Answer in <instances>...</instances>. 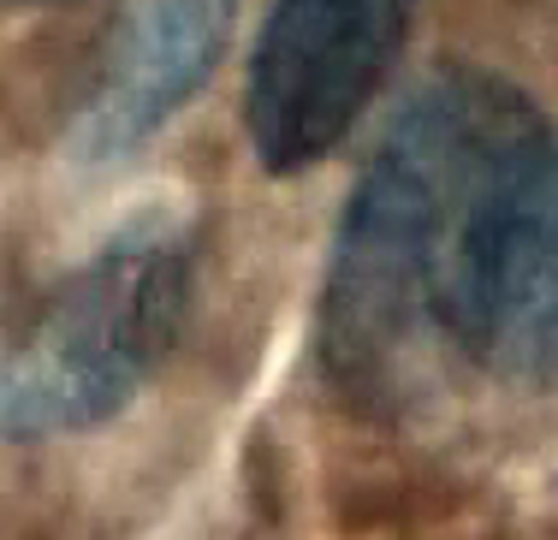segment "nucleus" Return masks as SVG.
Instances as JSON below:
<instances>
[{"label":"nucleus","instance_id":"obj_1","mask_svg":"<svg viewBox=\"0 0 558 540\" xmlns=\"http://www.w3.org/2000/svg\"><path fill=\"white\" fill-rule=\"evenodd\" d=\"M541 125L523 89L487 72H440L375 143L339 214L322 280V368L363 410H392L440 363L446 297L470 214L505 155Z\"/></svg>","mask_w":558,"mask_h":540},{"label":"nucleus","instance_id":"obj_2","mask_svg":"<svg viewBox=\"0 0 558 540\" xmlns=\"http://www.w3.org/2000/svg\"><path fill=\"white\" fill-rule=\"evenodd\" d=\"M196 261V220L137 214L48 280L0 333V440H65L125 410L179 351Z\"/></svg>","mask_w":558,"mask_h":540},{"label":"nucleus","instance_id":"obj_3","mask_svg":"<svg viewBox=\"0 0 558 540\" xmlns=\"http://www.w3.org/2000/svg\"><path fill=\"white\" fill-rule=\"evenodd\" d=\"M451 363L558 392V131L541 120L470 214L446 297Z\"/></svg>","mask_w":558,"mask_h":540},{"label":"nucleus","instance_id":"obj_4","mask_svg":"<svg viewBox=\"0 0 558 540\" xmlns=\"http://www.w3.org/2000/svg\"><path fill=\"white\" fill-rule=\"evenodd\" d=\"M422 0H274L244 84V120L268 173H310L392 77Z\"/></svg>","mask_w":558,"mask_h":540},{"label":"nucleus","instance_id":"obj_5","mask_svg":"<svg viewBox=\"0 0 558 540\" xmlns=\"http://www.w3.org/2000/svg\"><path fill=\"white\" fill-rule=\"evenodd\" d=\"M232 19L238 0H125L65 125V149L84 167H119L149 149L220 72Z\"/></svg>","mask_w":558,"mask_h":540}]
</instances>
